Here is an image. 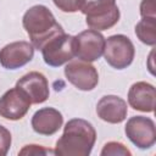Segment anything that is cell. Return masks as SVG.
<instances>
[{
	"instance_id": "cell-11",
	"label": "cell",
	"mask_w": 156,
	"mask_h": 156,
	"mask_svg": "<svg viewBox=\"0 0 156 156\" xmlns=\"http://www.w3.org/2000/svg\"><path fill=\"white\" fill-rule=\"evenodd\" d=\"M16 87L23 90L32 104L45 102L49 98V83L45 76L40 72L33 71L24 74L16 83Z\"/></svg>"
},
{
	"instance_id": "cell-18",
	"label": "cell",
	"mask_w": 156,
	"mask_h": 156,
	"mask_svg": "<svg viewBox=\"0 0 156 156\" xmlns=\"http://www.w3.org/2000/svg\"><path fill=\"white\" fill-rule=\"evenodd\" d=\"M18 155H27V156H32V155H55V152L50 149H46L41 145H26L20 152Z\"/></svg>"
},
{
	"instance_id": "cell-1",
	"label": "cell",
	"mask_w": 156,
	"mask_h": 156,
	"mask_svg": "<svg viewBox=\"0 0 156 156\" xmlns=\"http://www.w3.org/2000/svg\"><path fill=\"white\" fill-rule=\"evenodd\" d=\"M95 140L96 132L93 124L82 118H73L66 123L54 152L58 156H88Z\"/></svg>"
},
{
	"instance_id": "cell-8",
	"label": "cell",
	"mask_w": 156,
	"mask_h": 156,
	"mask_svg": "<svg viewBox=\"0 0 156 156\" xmlns=\"http://www.w3.org/2000/svg\"><path fill=\"white\" fill-rule=\"evenodd\" d=\"M65 76L67 80L82 91L93 90L99 83V74L96 68L85 61H72L65 67Z\"/></svg>"
},
{
	"instance_id": "cell-17",
	"label": "cell",
	"mask_w": 156,
	"mask_h": 156,
	"mask_svg": "<svg viewBox=\"0 0 156 156\" xmlns=\"http://www.w3.org/2000/svg\"><path fill=\"white\" fill-rule=\"evenodd\" d=\"M55 6L63 12H77L80 10L83 0H52Z\"/></svg>"
},
{
	"instance_id": "cell-15",
	"label": "cell",
	"mask_w": 156,
	"mask_h": 156,
	"mask_svg": "<svg viewBox=\"0 0 156 156\" xmlns=\"http://www.w3.org/2000/svg\"><path fill=\"white\" fill-rule=\"evenodd\" d=\"M135 34L141 43L154 46L156 44V18L143 17L135 26Z\"/></svg>"
},
{
	"instance_id": "cell-5",
	"label": "cell",
	"mask_w": 156,
	"mask_h": 156,
	"mask_svg": "<svg viewBox=\"0 0 156 156\" xmlns=\"http://www.w3.org/2000/svg\"><path fill=\"white\" fill-rule=\"evenodd\" d=\"M102 55L111 67L116 69H123L133 62L135 49L128 37L123 34H115L105 40Z\"/></svg>"
},
{
	"instance_id": "cell-10",
	"label": "cell",
	"mask_w": 156,
	"mask_h": 156,
	"mask_svg": "<svg viewBox=\"0 0 156 156\" xmlns=\"http://www.w3.org/2000/svg\"><path fill=\"white\" fill-rule=\"evenodd\" d=\"M34 56V46L29 41H13L0 50V65L6 69H17L26 66Z\"/></svg>"
},
{
	"instance_id": "cell-13",
	"label": "cell",
	"mask_w": 156,
	"mask_h": 156,
	"mask_svg": "<svg viewBox=\"0 0 156 156\" xmlns=\"http://www.w3.org/2000/svg\"><path fill=\"white\" fill-rule=\"evenodd\" d=\"M155 98V88L147 82H136L129 88L128 91L129 106L141 112H154Z\"/></svg>"
},
{
	"instance_id": "cell-16",
	"label": "cell",
	"mask_w": 156,
	"mask_h": 156,
	"mask_svg": "<svg viewBox=\"0 0 156 156\" xmlns=\"http://www.w3.org/2000/svg\"><path fill=\"white\" fill-rule=\"evenodd\" d=\"M100 155L101 156H117V155L118 156H130L132 152L122 143L110 141V143H107V144L104 145Z\"/></svg>"
},
{
	"instance_id": "cell-9",
	"label": "cell",
	"mask_w": 156,
	"mask_h": 156,
	"mask_svg": "<svg viewBox=\"0 0 156 156\" xmlns=\"http://www.w3.org/2000/svg\"><path fill=\"white\" fill-rule=\"evenodd\" d=\"M30 105L32 102L27 94L15 87L0 98V116L5 119L18 121L27 115Z\"/></svg>"
},
{
	"instance_id": "cell-4",
	"label": "cell",
	"mask_w": 156,
	"mask_h": 156,
	"mask_svg": "<svg viewBox=\"0 0 156 156\" xmlns=\"http://www.w3.org/2000/svg\"><path fill=\"white\" fill-rule=\"evenodd\" d=\"M44 62L51 67H60L76 56V37L66 33L51 38L43 48Z\"/></svg>"
},
{
	"instance_id": "cell-6",
	"label": "cell",
	"mask_w": 156,
	"mask_h": 156,
	"mask_svg": "<svg viewBox=\"0 0 156 156\" xmlns=\"http://www.w3.org/2000/svg\"><path fill=\"white\" fill-rule=\"evenodd\" d=\"M127 138L139 149L145 150L154 146L156 141L155 122L144 116H133L127 121L124 128Z\"/></svg>"
},
{
	"instance_id": "cell-19",
	"label": "cell",
	"mask_w": 156,
	"mask_h": 156,
	"mask_svg": "<svg viewBox=\"0 0 156 156\" xmlns=\"http://www.w3.org/2000/svg\"><path fill=\"white\" fill-rule=\"evenodd\" d=\"M11 133L7 128L0 124V156H5L11 146Z\"/></svg>"
},
{
	"instance_id": "cell-2",
	"label": "cell",
	"mask_w": 156,
	"mask_h": 156,
	"mask_svg": "<svg viewBox=\"0 0 156 156\" xmlns=\"http://www.w3.org/2000/svg\"><path fill=\"white\" fill-rule=\"evenodd\" d=\"M22 24L32 45L38 50H41L51 38L65 33L62 26L56 22L52 12L44 5H34L27 10L23 15Z\"/></svg>"
},
{
	"instance_id": "cell-14",
	"label": "cell",
	"mask_w": 156,
	"mask_h": 156,
	"mask_svg": "<svg viewBox=\"0 0 156 156\" xmlns=\"http://www.w3.org/2000/svg\"><path fill=\"white\" fill-rule=\"evenodd\" d=\"M63 117L54 107H43L32 117V128L40 135H52L62 127Z\"/></svg>"
},
{
	"instance_id": "cell-7",
	"label": "cell",
	"mask_w": 156,
	"mask_h": 156,
	"mask_svg": "<svg viewBox=\"0 0 156 156\" xmlns=\"http://www.w3.org/2000/svg\"><path fill=\"white\" fill-rule=\"evenodd\" d=\"M105 48L104 35L95 29H87L76 35V56L85 62H93L101 57Z\"/></svg>"
},
{
	"instance_id": "cell-20",
	"label": "cell",
	"mask_w": 156,
	"mask_h": 156,
	"mask_svg": "<svg viewBox=\"0 0 156 156\" xmlns=\"http://www.w3.org/2000/svg\"><path fill=\"white\" fill-rule=\"evenodd\" d=\"M140 15H141V17L156 18L155 0H143L141 4H140Z\"/></svg>"
},
{
	"instance_id": "cell-3",
	"label": "cell",
	"mask_w": 156,
	"mask_h": 156,
	"mask_svg": "<svg viewBox=\"0 0 156 156\" xmlns=\"http://www.w3.org/2000/svg\"><path fill=\"white\" fill-rule=\"evenodd\" d=\"M80 11L85 15L88 27L95 30L110 29L119 20L116 0H83Z\"/></svg>"
},
{
	"instance_id": "cell-12",
	"label": "cell",
	"mask_w": 156,
	"mask_h": 156,
	"mask_svg": "<svg viewBox=\"0 0 156 156\" xmlns=\"http://www.w3.org/2000/svg\"><path fill=\"white\" fill-rule=\"evenodd\" d=\"M96 113L100 119L107 123H121L126 119L128 113L127 102L116 95L102 96L96 105Z\"/></svg>"
}]
</instances>
